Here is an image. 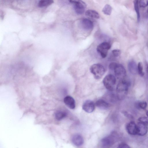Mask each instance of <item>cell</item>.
<instances>
[{
    "label": "cell",
    "mask_w": 148,
    "mask_h": 148,
    "mask_svg": "<svg viewBox=\"0 0 148 148\" xmlns=\"http://www.w3.org/2000/svg\"><path fill=\"white\" fill-rule=\"evenodd\" d=\"M79 23L81 27L85 31H91L93 28V23L91 20L88 18H84L81 19Z\"/></svg>",
    "instance_id": "7"
},
{
    "label": "cell",
    "mask_w": 148,
    "mask_h": 148,
    "mask_svg": "<svg viewBox=\"0 0 148 148\" xmlns=\"http://www.w3.org/2000/svg\"><path fill=\"white\" fill-rule=\"evenodd\" d=\"M128 67L129 71L132 74H136L138 72L137 64L134 61H131L129 62Z\"/></svg>",
    "instance_id": "15"
},
{
    "label": "cell",
    "mask_w": 148,
    "mask_h": 148,
    "mask_svg": "<svg viewBox=\"0 0 148 148\" xmlns=\"http://www.w3.org/2000/svg\"><path fill=\"white\" fill-rule=\"evenodd\" d=\"M146 114L147 117H148V110L147 111V112H146Z\"/></svg>",
    "instance_id": "30"
},
{
    "label": "cell",
    "mask_w": 148,
    "mask_h": 148,
    "mask_svg": "<svg viewBox=\"0 0 148 148\" xmlns=\"http://www.w3.org/2000/svg\"><path fill=\"white\" fill-rule=\"evenodd\" d=\"M138 123L147 125L148 124V117L145 116L140 117L138 119Z\"/></svg>",
    "instance_id": "23"
},
{
    "label": "cell",
    "mask_w": 148,
    "mask_h": 148,
    "mask_svg": "<svg viewBox=\"0 0 148 148\" xmlns=\"http://www.w3.org/2000/svg\"><path fill=\"white\" fill-rule=\"evenodd\" d=\"M139 2L138 0H134L133 1L134 8L137 14V20L138 21H139L140 19V14L139 8Z\"/></svg>",
    "instance_id": "19"
},
{
    "label": "cell",
    "mask_w": 148,
    "mask_h": 148,
    "mask_svg": "<svg viewBox=\"0 0 148 148\" xmlns=\"http://www.w3.org/2000/svg\"><path fill=\"white\" fill-rule=\"evenodd\" d=\"M147 12H148V8Z\"/></svg>",
    "instance_id": "32"
},
{
    "label": "cell",
    "mask_w": 148,
    "mask_h": 148,
    "mask_svg": "<svg viewBox=\"0 0 148 148\" xmlns=\"http://www.w3.org/2000/svg\"><path fill=\"white\" fill-rule=\"evenodd\" d=\"M147 72H148V65L147 66Z\"/></svg>",
    "instance_id": "31"
},
{
    "label": "cell",
    "mask_w": 148,
    "mask_h": 148,
    "mask_svg": "<svg viewBox=\"0 0 148 148\" xmlns=\"http://www.w3.org/2000/svg\"><path fill=\"white\" fill-rule=\"evenodd\" d=\"M130 85L129 82L123 79L118 83L116 88V96L118 99L122 100L125 98Z\"/></svg>",
    "instance_id": "1"
},
{
    "label": "cell",
    "mask_w": 148,
    "mask_h": 148,
    "mask_svg": "<svg viewBox=\"0 0 148 148\" xmlns=\"http://www.w3.org/2000/svg\"><path fill=\"white\" fill-rule=\"evenodd\" d=\"M113 71L115 76L118 79L122 80L125 77L126 70L122 64L116 63Z\"/></svg>",
    "instance_id": "6"
},
{
    "label": "cell",
    "mask_w": 148,
    "mask_h": 148,
    "mask_svg": "<svg viewBox=\"0 0 148 148\" xmlns=\"http://www.w3.org/2000/svg\"><path fill=\"white\" fill-rule=\"evenodd\" d=\"M69 1L73 5L82 3L84 2L82 0H69Z\"/></svg>",
    "instance_id": "26"
},
{
    "label": "cell",
    "mask_w": 148,
    "mask_h": 148,
    "mask_svg": "<svg viewBox=\"0 0 148 148\" xmlns=\"http://www.w3.org/2000/svg\"><path fill=\"white\" fill-rule=\"evenodd\" d=\"M72 141L75 145L77 146L82 145L84 142L83 137L79 134L74 135L72 137Z\"/></svg>",
    "instance_id": "12"
},
{
    "label": "cell",
    "mask_w": 148,
    "mask_h": 148,
    "mask_svg": "<svg viewBox=\"0 0 148 148\" xmlns=\"http://www.w3.org/2000/svg\"><path fill=\"white\" fill-rule=\"evenodd\" d=\"M111 47V45L109 43L104 42L98 45L96 49L101 57L104 58L107 56L108 51Z\"/></svg>",
    "instance_id": "5"
},
{
    "label": "cell",
    "mask_w": 148,
    "mask_h": 148,
    "mask_svg": "<svg viewBox=\"0 0 148 148\" xmlns=\"http://www.w3.org/2000/svg\"><path fill=\"white\" fill-rule=\"evenodd\" d=\"M95 105L98 108L102 110L107 109L109 107V104L106 101L100 99L97 100L96 102Z\"/></svg>",
    "instance_id": "14"
},
{
    "label": "cell",
    "mask_w": 148,
    "mask_h": 148,
    "mask_svg": "<svg viewBox=\"0 0 148 148\" xmlns=\"http://www.w3.org/2000/svg\"><path fill=\"white\" fill-rule=\"evenodd\" d=\"M64 101L66 105L70 109H73L75 108V101L72 97L70 96H66L64 99Z\"/></svg>",
    "instance_id": "11"
},
{
    "label": "cell",
    "mask_w": 148,
    "mask_h": 148,
    "mask_svg": "<svg viewBox=\"0 0 148 148\" xmlns=\"http://www.w3.org/2000/svg\"><path fill=\"white\" fill-rule=\"evenodd\" d=\"M67 115V113L64 111H58L55 114V117L56 119L60 120L65 118Z\"/></svg>",
    "instance_id": "18"
},
{
    "label": "cell",
    "mask_w": 148,
    "mask_h": 148,
    "mask_svg": "<svg viewBox=\"0 0 148 148\" xmlns=\"http://www.w3.org/2000/svg\"><path fill=\"white\" fill-rule=\"evenodd\" d=\"M116 63L112 62L110 63L109 65V68L111 70H113L114 69Z\"/></svg>",
    "instance_id": "28"
},
{
    "label": "cell",
    "mask_w": 148,
    "mask_h": 148,
    "mask_svg": "<svg viewBox=\"0 0 148 148\" xmlns=\"http://www.w3.org/2000/svg\"><path fill=\"white\" fill-rule=\"evenodd\" d=\"M85 15L91 18L98 19L100 18V15L96 11L92 10H88L85 12Z\"/></svg>",
    "instance_id": "16"
},
{
    "label": "cell",
    "mask_w": 148,
    "mask_h": 148,
    "mask_svg": "<svg viewBox=\"0 0 148 148\" xmlns=\"http://www.w3.org/2000/svg\"><path fill=\"white\" fill-rule=\"evenodd\" d=\"M112 11L111 6L109 4L106 5L102 9V11L103 13L106 15H110L111 14Z\"/></svg>",
    "instance_id": "20"
},
{
    "label": "cell",
    "mask_w": 148,
    "mask_h": 148,
    "mask_svg": "<svg viewBox=\"0 0 148 148\" xmlns=\"http://www.w3.org/2000/svg\"><path fill=\"white\" fill-rule=\"evenodd\" d=\"M0 17L1 19H2L4 18V14L3 12L2 11H1L0 12Z\"/></svg>",
    "instance_id": "29"
},
{
    "label": "cell",
    "mask_w": 148,
    "mask_h": 148,
    "mask_svg": "<svg viewBox=\"0 0 148 148\" xmlns=\"http://www.w3.org/2000/svg\"><path fill=\"white\" fill-rule=\"evenodd\" d=\"M75 13L78 14H81L84 12L86 5L84 3H83L73 5Z\"/></svg>",
    "instance_id": "13"
},
{
    "label": "cell",
    "mask_w": 148,
    "mask_h": 148,
    "mask_svg": "<svg viewBox=\"0 0 148 148\" xmlns=\"http://www.w3.org/2000/svg\"><path fill=\"white\" fill-rule=\"evenodd\" d=\"M138 72L139 75L142 77L144 75V73L143 72V65L142 63L139 62L137 66Z\"/></svg>",
    "instance_id": "21"
},
{
    "label": "cell",
    "mask_w": 148,
    "mask_h": 148,
    "mask_svg": "<svg viewBox=\"0 0 148 148\" xmlns=\"http://www.w3.org/2000/svg\"><path fill=\"white\" fill-rule=\"evenodd\" d=\"M137 106L139 108L144 110L146 108L147 104V102L145 101H141L137 103Z\"/></svg>",
    "instance_id": "22"
},
{
    "label": "cell",
    "mask_w": 148,
    "mask_h": 148,
    "mask_svg": "<svg viewBox=\"0 0 148 148\" xmlns=\"http://www.w3.org/2000/svg\"><path fill=\"white\" fill-rule=\"evenodd\" d=\"M117 136L114 132L103 138L101 140V145L103 148H109L112 146L116 140Z\"/></svg>",
    "instance_id": "3"
},
{
    "label": "cell",
    "mask_w": 148,
    "mask_h": 148,
    "mask_svg": "<svg viewBox=\"0 0 148 148\" xmlns=\"http://www.w3.org/2000/svg\"><path fill=\"white\" fill-rule=\"evenodd\" d=\"M112 54L114 57L119 56L121 54V51L118 49H115L112 51Z\"/></svg>",
    "instance_id": "25"
},
{
    "label": "cell",
    "mask_w": 148,
    "mask_h": 148,
    "mask_svg": "<svg viewBox=\"0 0 148 148\" xmlns=\"http://www.w3.org/2000/svg\"><path fill=\"white\" fill-rule=\"evenodd\" d=\"M137 125V133L138 135L143 136L145 135L148 131L147 125L138 123Z\"/></svg>",
    "instance_id": "10"
},
{
    "label": "cell",
    "mask_w": 148,
    "mask_h": 148,
    "mask_svg": "<svg viewBox=\"0 0 148 148\" xmlns=\"http://www.w3.org/2000/svg\"><path fill=\"white\" fill-rule=\"evenodd\" d=\"M54 2L53 0H40L38 3V6L40 8L48 6Z\"/></svg>",
    "instance_id": "17"
},
{
    "label": "cell",
    "mask_w": 148,
    "mask_h": 148,
    "mask_svg": "<svg viewBox=\"0 0 148 148\" xmlns=\"http://www.w3.org/2000/svg\"><path fill=\"white\" fill-rule=\"evenodd\" d=\"M139 3L140 7L144 8L148 5V0H140Z\"/></svg>",
    "instance_id": "24"
},
{
    "label": "cell",
    "mask_w": 148,
    "mask_h": 148,
    "mask_svg": "<svg viewBox=\"0 0 148 148\" xmlns=\"http://www.w3.org/2000/svg\"><path fill=\"white\" fill-rule=\"evenodd\" d=\"M126 128L129 134L132 135L137 134V125L133 121H131L128 123L126 125Z\"/></svg>",
    "instance_id": "9"
},
{
    "label": "cell",
    "mask_w": 148,
    "mask_h": 148,
    "mask_svg": "<svg viewBox=\"0 0 148 148\" xmlns=\"http://www.w3.org/2000/svg\"><path fill=\"white\" fill-rule=\"evenodd\" d=\"M118 147L119 148H130V147L126 143H121L119 145Z\"/></svg>",
    "instance_id": "27"
},
{
    "label": "cell",
    "mask_w": 148,
    "mask_h": 148,
    "mask_svg": "<svg viewBox=\"0 0 148 148\" xmlns=\"http://www.w3.org/2000/svg\"><path fill=\"white\" fill-rule=\"evenodd\" d=\"M116 82L115 77L111 74L107 75L104 78L103 82L104 86L108 90L112 91Z\"/></svg>",
    "instance_id": "4"
},
{
    "label": "cell",
    "mask_w": 148,
    "mask_h": 148,
    "mask_svg": "<svg viewBox=\"0 0 148 148\" xmlns=\"http://www.w3.org/2000/svg\"><path fill=\"white\" fill-rule=\"evenodd\" d=\"M95 108V106L94 103L90 100H86L84 102L82 105L83 109L88 113L92 112Z\"/></svg>",
    "instance_id": "8"
},
{
    "label": "cell",
    "mask_w": 148,
    "mask_h": 148,
    "mask_svg": "<svg viewBox=\"0 0 148 148\" xmlns=\"http://www.w3.org/2000/svg\"><path fill=\"white\" fill-rule=\"evenodd\" d=\"M90 71L93 75L94 78L97 79L101 78L105 72L104 66L100 64H95L92 65L90 68Z\"/></svg>",
    "instance_id": "2"
}]
</instances>
